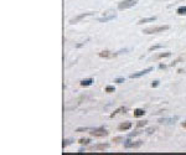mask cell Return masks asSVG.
I'll return each mask as SVG.
<instances>
[{"label": "cell", "mask_w": 186, "mask_h": 155, "mask_svg": "<svg viewBox=\"0 0 186 155\" xmlns=\"http://www.w3.org/2000/svg\"><path fill=\"white\" fill-rule=\"evenodd\" d=\"M155 131V128H149V129H146V133L148 134H153Z\"/></svg>", "instance_id": "27"}, {"label": "cell", "mask_w": 186, "mask_h": 155, "mask_svg": "<svg viewBox=\"0 0 186 155\" xmlns=\"http://www.w3.org/2000/svg\"><path fill=\"white\" fill-rule=\"evenodd\" d=\"M146 112L144 110V109H141V108H138V109H135L134 110V117H137V118H139V117H143V115L145 114Z\"/></svg>", "instance_id": "16"}, {"label": "cell", "mask_w": 186, "mask_h": 155, "mask_svg": "<svg viewBox=\"0 0 186 155\" xmlns=\"http://www.w3.org/2000/svg\"><path fill=\"white\" fill-rule=\"evenodd\" d=\"M89 134L94 138H103V137H107L108 135V131L104 128H97V129H92L89 131Z\"/></svg>", "instance_id": "5"}, {"label": "cell", "mask_w": 186, "mask_h": 155, "mask_svg": "<svg viewBox=\"0 0 186 155\" xmlns=\"http://www.w3.org/2000/svg\"><path fill=\"white\" fill-rule=\"evenodd\" d=\"M120 140H123L122 137H116V138H113V142H116V143H118V142H120Z\"/></svg>", "instance_id": "29"}, {"label": "cell", "mask_w": 186, "mask_h": 155, "mask_svg": "<svg viewBox=\"0 0 186 155\" xmlns=\"http://www.w3.org/2000/svg\"><path fill=\"white\" fill-rule=\"evenodd\" d=\"M72 143V140L71 139H63V143H62V146L65 148V146H67V145H70Z\"/></svg>", "instance_id": "23"}, {"label": "cell", "mask_w": 186, "mask_h": 155, "mask_svg": "<svg viewBox=\"0 0 186 155\" xmlns=\"http://www.w3.org/2000/svg\"><path fill=\"white\" fill-rule=\"evenodd\" d=\"M98 56L102 57V59H109V57H113V56H116V55L112 53V52H109V51H102V52L98 53Z\"/></svg>", "instance_id": "13"}, {"label": "cell", "mask_w": 186, "mask_h": 155, "mask_svg": "<svg viewBox=\"0 0 186 155\" xmlns=\"http://www.w3.org/2000/svg\"><path fill=\"white\" fill-rule=\"evenodd\" d=\"M89 139H87V138H81L80 140H78V143L81 144V145H87V144H89Z\"/></svg>", "instance_id": "18"}, {"label": "cell", "mask_w": 186, "mask_h": 155, "mask_svg": "<svg viewBox=\"0 0 186 155\" xmlns=\"http://www.w3.org/2000/svg\"><path fill=\"white\" fill-rule=\"evenodd\" d=\"M125 110H127L125 107H119V108H117L113 113H110V118H114L116 115H118V114H120V113H123V112H125Z\"/></svg>", "instance_id": "14"}, {"label": "cell", "mask_w": 186, "mask_h": 155, "mask_svg": "<svg viewBox=\"0 0 186 155\" xmlns=\"http://www.w3.org/2000/svg\"><path fill=\"white\" fill-rule=\"evenodd\" d=\"M87 130H88V128H77L76 129L77 133H82V131H87Z\"/></svg>", "instance_id": "25"}, {"label": "cell", "mask_w": 186, "mask_h": 155, "mask_svg": "<svg viewBox=\"0 0 186 155\" xmlns=\"http://www.w3.org/2000/svg\"><path fill=\"white\" fill-rule=\"evenodd\" d=\"M156 20V16H151V17H144V19H140V20L137 23L138 25H143V24H146V23H154Z\"/></svg>", "instance_id": "12"}, {"label": "cell", "mask_w": 186, "mask_h": 155, "mask_svg": "<svg viewBox=\"0 0 186 155\" xmlns=\"http://www.w3.org/2000/svg\"><path fill=\"white\" fill-rule=\"evenodd\" d=\"M140 133H141V131H139V130H138V131H133V133L129 134V137H130V138H132V137H137V135H139Z\"/></svg>", "instance_id": "24"}, {"label": "cell", "mask_w": 186, "mask_h": 155, "mask_svg": "<svg viewBox=\"0 0 186 155\" xmlns=\"http://www.w3.org/2000/svg\"><path fill=\"white\" fill-rule=\"evenodd\" d=\"M159 67H160V70H165V68H166V66H165V65H163V63H161Z\"/></svg>", "instance_id": "30"}, {"label": "cell", "mask_w": 186, "mask_h": 155, "mask_svg": "<svg viewBox=\"0 0 186 155\" xmlns=\"http://www.w3.org/2000/svg\"><path fill=\"white\" fill-rule=\"evenodd\" d=\"M151 71H153V67H148V68L141 70V71H139V72L132 73V74H130V78H139V77H141V76H144V74H148L149 72H151Z\"/></svg>", "instance_id": "7"}, {"label": "cell", "mask_w": 186, "mask_h": 155, "mask_svg": "<svg viewBox=\"0 0 186 155\" xmlns=\"http://www.w3.org/2000/svg\"><path fill=\"white\" fill-rule=\"evenodd\" d=\"M161 47H163V45H154L151 47H149V51H155V50H159Z\"/></svg>", "instance_id": "22"}, {"label": "cell", "mask_w": 186, "mask_h": 155, "mask_svg": "<svg viewBox=\"0 0 186 155\" xmlns=\"http://www.w3.org/2000/svg\"><path fill=\"white\" fill-rule=\"evenodd\" d=\"M138 4V0H123L118 4V9L119 10H125V9H129V8H133Z\"/></svg>", "instance_id": "4"}, {"label": "cell", "mask_w": 186, "mask_h": 155, "mask_svg": "<svg viewBox=\"0 0 186 155\" xmlns=\"http://www.w3.org/2000/svg\"><path fill=\"white\" fill-rule=\"evenodd\" d=\"M132 123L130 122H124V123H122V124H119L118 125V129L120 130V131H125V130H129L130 128H132Z\"/></svg>", "instance_id": "11"}, {"label": "cell", "mask_w": 186, "mask_h": 155, "mask_svg": "<svg viewBox=\"0 0 186 155\" xmlns=\"http://www.w3.org/2000/svg\"><path fill=\"white\" fill-rule=\"evenodd\" d=\"M177 14L179 15H186V6H180L177 9Z\"/></svg>", "instance_id": "19"}, {"label": "cell", "mask_w": 186, "mask_h": 155, "mask_svg": "<svg viewBox=\"0 0 186 155\" xmlns=\"http://www.w3.org/2000/svg\"><path fill=\"white\" fill-rule=\"evenodd\" d=\"M170 26L169 25H161V26H151V27H146L143 30V34L145 35H153V34H158V32H163L169 30Z\"/></svg>", "instance_id": "1"}, {"label": "cell", "mask_w": 186, "mask_h": 155, "mask_svg": "<svg viewBox=\"0 0 186 155\" xmlns=\"http://www.w3.org/2000/svg\"><path fill=\"white\" fill-rule=\"evenodd\" d=\"M116 91V88L113 87V86H107L105 87V92L107 93H112V92H114Z\"/></svg>", "instance_id": "21"}, {"label": "cell", "mask_w": 186, "mask_h": 155, "mask_svg": "<svg viewBox=\"0 0 186 155\" xmlns=\"http://www.w3.org/2000/svg\"><path fill=\"white\" fill-rule=\"evenodd\" d=\"M177 119H179V117H174V118H163V119H159V123H161V124H174Z\"/></svg>", "instance_id": "10"}, {"label": "cell", "mask_w": 186, "mask_h": 155, "mask_svg": "<svg viewBox=\"0 0 186 155\" xmlns=\"http://www.w3.org/2000/svg\"><path fill=\"white\" fill-rule=\"evenodd\" d=\"M109 148V144L108 143H102V144H96V145H92L89 148L91 151H97V150H104V149H108Z\"/></svg>", "instance_id": "9"}, {"label": "cell", "mask_w": 186, "mask_h": 155, "mask_svg": "<svg viewBox=\"0 0 186 155\" xmlns=\"http://www.w3.org/2000/svg\"><path fill=\"white\" fill-rule=\"evenodd\" d=\"M94 12H92V11H89V12H83V14H81V15H77V16H74L73 19H71L70 20V24H77L78 21H81L82 19H84V17H87V16H92Z\"/></svg>", "instance_id": "6"}, {"label": "cell", "mask_w": 186, "mask_h": 155, "mask_svg": "<svg viewBox=\"0 0 186 155\" xmlns=\"http://www.w3.org/2000/svg\"><path fill=\"white\" fill-rule=\"evenodd\" d=\"M93 83V80L92 78H87V80H82L81 81V86L82 87H88V86H91Z\"/></svg>", "instance_id": "17"}, {"label": "cell", "mask_w": 186, "mask_h": 155, "mask_svg": "<svg viewBox=\"0 0 186 155\" xmlns=\"http://www.w3.org/2000/svg\"><path fill=\"white\" fill-rule=\"evenodd\" d=\"M171 56V52H163V53H159L155 56V60H160V59H166V57H170Z\"/></svg>", "instance_id": "15"}, {"label": "cell", "mask_w": 186, "mask_h": 155, "mask_svg": "<svg viewBox=\"0 0 186 155\" xmlns=\"http://www.w3.org/2000/svg\"><path fill=\"white\" fill-rule=\"evenodd\" d=\"M146 124H148V122H146V120H140V122H138V123H137V127H138V128H143V127H145Z\"/></svg>", "instance_id": "20"}, {"label": "cell", "mask_w": 186, "mask_h": 155, "mask_svg": "<svg viewBox=\"0 0 186 155\" xmlns=\"http://www.w3.org/2000/svg\"><path fill=\"white\" fill-rule=\"evenodd\" d=\"M143 145V140H137V142H130L128 140L125 144H124V148L125 149H130V148H140Z\"/></svg>", "instance_id": "8"}, {"label": "cell", "mask_w": 186, "mask_h": 155, "mask_svg": "<svg viewBox=\"0 0 186 155\" xmlns=\"http://www.w3.org/2000/svg\"><path fill=\"white\" fill-rule=\"evenodd\" d=\"M158 86H159V81H154V82L151 83V87H153V88H156Z\"/></svg>", "instance_id": "28"}, {"label": "cell", "mask_w": 186, "mask_h": 155, "mask_svg": "<svg viewBox=\"0 0 186 155\" xmlns=\"http://www.w3.org/2000/svg\"><path fill=\"white\" fill-rule=\"evenodd\" d=\"M116 17H117V12L114 10H108V11L104 12V15L102 17L98 19V21L99 23H108V21L113 20V19H116Z\"/></svg>", "instance_id": "3"}, {"label": "cell", "mask_w": 186, "mask_h": 155, "mask_svg": "<svg viewBox=\"0 0 186 155\" xmlns=\"http://www.w3.org/2000/svg\"><path fill=\"white\" fill-rule=\"evenodd\" d=\"M182 127H184V128L186 129V122H184V123H182Z\"/></svg>", "instance_id": "31"}, {"label": "cell", "mask_w": 186, "mask_h": 155, "mask_svg": "<svg viewBox=\"0 0 186 155\" xmlns=\"http://www.w3.org/2000/svg\"><path fill=\"white\" fill-rule=\"evenodd\" d=\"M82 101H84V95H80L78 98H76L74 101L67 102V103L63 106V109H65V110H73L74 108H77V107L82 103Z\"/></svg>", "instance_id": "2"}, {"label": "cell", "mask_w": 186, "mask_h": 155, "mask_svg": "<svg viewBox=\"0 0 186 155\" xmlns=\"http://www.w3.org/2000/svg\"><path fill=\"white\" fill-rule=\"evenodd\" d=\"M114 82H116V83H123V82H124V78H122V77H120V78H116Z\"/></svg>", "instance_id": "26"}]
</instances>
